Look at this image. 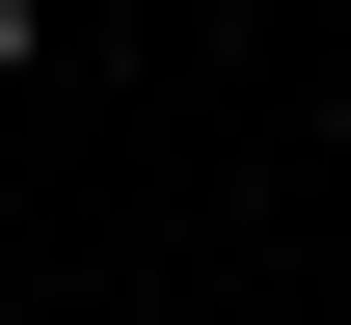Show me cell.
I'll list each match as a JSON object with an SVG mask.
<instances>
[{
    "label": "cell",
    "instance_id": "1",
    "mask_svg": "<svg viewBox=\"0 0 351 325\" xmlns=\"http://www.w3.org/2000/svg\"><path fill=\"white\" fill-rule=\"evenodd\" d=\"M0 82H54V0H0Z\"/></svg>",
    "mask_w": 351,
    "mask_h": 325
},
{
    "label": "cell",
    "instance_id": "2",
    "mask_svg": "<svg viewBox=\"0 0 351 325\" xmlns=\"http://www.w3.org/2000/svg\"><path fill=\"white\" fill-rule=\"evenodd\" d=\"M270 325H324V298H270Z\"/></svg>",
    "mask_w": 351,
    "mask_h": 325
}]
</instances>
